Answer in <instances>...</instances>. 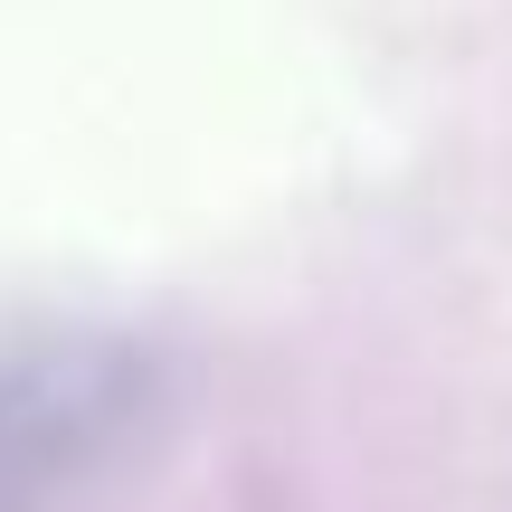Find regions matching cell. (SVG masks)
Returning <instances> with one entry per match:
<instances>
[{
    "label": "cell",
    "instance_id": "obj_1",
    "mask_svg": "<svg viewBox=\"0 0 512 512\" xmlns=\"http://www.w3.org/2000/svg\"><path fill=\"white\" fill-rule=\"evenodd\" d=\"M143 370L114 342H10L0 351V512H57L133 427Z\"/></svg>",
    "mask_w": 512,
    "mask_h": 512
}]
</instances>
